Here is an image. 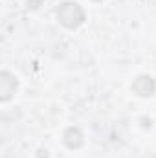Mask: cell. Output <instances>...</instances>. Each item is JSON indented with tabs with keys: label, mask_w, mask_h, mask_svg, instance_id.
<instances>
[{
	"label": "cell",
	"mask_w": 156,
	"mask_h": 158,
	"mask_svg": "<svg viewBox=\"0 0 156 158\" xmlns=\"http://www.w3.org/2000/svg\"><path fill=\"white\" fill-rule=\"evenodd\" d=\"M55 15H57V20H59L64 28H68V30L79 28V26L84 22V19H86L83 7L79 6L77 2H72V0L61 2L59 7L55 9Z\"/></svg>",
	"instance_id": "cell-1"
},
{
	"label": "cell",
	"mask_w": 156,
	"mask_h": 158,
	"mask_svg": "<svg viewBox=\"0 0 156 158\" xmlns=\"http://www.w3.org/2000/svg\"><path fill=\"white\" fill-rule=\"evenodd\" d=\"M130 88H132V92H134L136 96H140V98H149V96L154 94L156 81L151 77V76H138V77L132 81Z\"/></svg>",
	"instance_id": "cell-2"
},
{
	"label": "cell",
	"mask_w": 156,
	"mask_h": 158,
	"mask_svg": "<svg viewBox=\"0 0 156 158\" xmlns=\"http://www.w3.org/2000/svg\"><path fill=\"white\" fill-rule=\"evenodd\" d=\"M17 86H18V81L13 74H9L7 70H4L0 74V101H9L13 98V94L17 92Z\"/></svg>",
	"instance_id": "cell-3"
},
{
	"label": "cell",
	"mask_w": 156,
	"mask_h": 158,
	"mask_svg": "<svg viewBox=\"0 0 156 158\" xmlns=\"http://www.w3.org/2000/svg\"><path fill=\"white\" fill-rule=\"evenodd\" d=\"M63 142L68 149H79L84 143V136H83L79 127H68L63 134Z\"/></svg>",
	"instance_id": "cell-4"
},
{
	"label": "cell",
	"mask_w": 156,
	"mask_h": 158,
	"mask_svg": "<svg viewBox=\"0 0 156 158\" xmlns=\"http://www.w3.org/2000/svg\"><path fill=\"white\" fill-rule=\"evenodd\" d=\"M40 4H42V0H28V2H26V7L31 9V11H35V9L40 7Z\"/></svg>",
	"instance_id": "cell-5"
},
{
	"label": "cell",
	"mask_w": 156,
	"mask_h": 158,
	"mask_svg": "<svg viewBox=\"0 0 156 158\" xmlns=\"http://www.w3.org/2000/svg\"><path fill=\"white\" fill-rule=\"evenodd\" d=\"M142 121H143V127H151V119H149V118H147V119L143 118Z\"/></svg>",
	"instance_id": "cell-6"
},
{
	"label": "cell",
	"mask_w": 156,
	"mask_h": 158,
	"mask_svg": "<svg viewBox=\"0 0 156 158\" xmlns=\"http://www.w3.org/2000/svg\"><path fill=\"white\" fill-rule=\"evenodd\" d=\"M92 2H101V0H92Z\"/></svg>",
	"instance_id": "cell-7"
}]
</instances>
